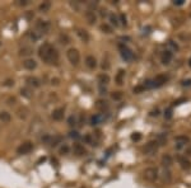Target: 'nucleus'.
<instances>
[{
  "mask_svg": "<svg viewBox=\"0 0 191 188\" xmlns=\"http://www.w3.org/2000/svg\"><path fill=\"white\" fill-rule=\"evenodd\" d=\"M101 31H102L103 33L110 34V33H112V27L108 26V24H105V23H103V24L101 26Z\"/></svg>",
  "mask_w": 191,
  "mask_h": 188,
  "instance_id": "nucleus-32",
  "label": "nucleus"
},
{
  "mask_svg": "<svg viewBox=\"0 0 191 188\" xmlns=\"http://www.w3.org/2000/svg\"><path fill=\"white\" fill-rule=\"evenodd\" d=\"M52 118L55 121H61L64 118V108H57L52 112Z\"/></svg>",
  "mask_w": 191,
  "mask_h": 188,
  "instance_id": "nucleus-19",
  "label": "nucleus"
},
{
  "mask_svg": "<svg viewBox=\"0 0 191 188\" xmlns=\"http://www.w3.org/2000/svg\"><path fill=\"white\" fill-rule=\"evenodd\" d=\"M190 139L187 136H177L175 139V143H177V149H181L186 143H189Z\"/></svg>",
  "mask_w": 191,
  "mask_h": 188,
  "instance_id": "nucleus-16",
  "label": "nucleus"
},
{
  "mask_svg": "<svg viewBox=\"0 0 191 188\" xmlns=\"http://www.w3.org/2000/svg\"><path fill=\"white\" fill-rule=\"evenodd\" d=\"M167 80H168V78L166 75L159 74V75H157L154 79H152V87L153 88H159V87H162Z\"/></svg>",
  "mask_w": 191,
  "mask_h": 188,
  "instance_id": "nucleus-8",
  "label": "nucleus"
},
{
  "mask_svg": "<svg viewBox=\"0 0 191 188\" xmlns=\"http://www.w3.org/2000/svg\"><path fill=\"white\" fill-rule=\"evenodd\" d=\"M69 136H70L71 139H79V137H80V135H79V133L76 132V131H71V132H70V135H69Z\"/></svg>",
  "mask_w": 191,
  "mask_h": 188,
  "instance_id": "nucleus-45",
  "label": "nucleus"
},
{
  "mask_svg": "<svg viewBox=\"0 0 191 188\" xmlns=\"http://www.w3.org/2000/svg\"><path fill=\"white\" fill-rule=\"evenodd\" d=\"M76 36L80 38V41H83L84 43H87L88 41H89V34L86 29H82V28H78L76 29Z\"/></svg>",
  "mask_w": 191,
  "mask_h": 188,
  "instance_id": "nucleus-12",
  "label": "nucleus"
},
{
  "mask_svg": "<svg viewBox=\"0 0 191 188\" xmlns=\"http://www.w3.org/2000/svg\"><path fill=\"white\" fill-rule=\"evenodd\" d=\"M11 120V116L9 112H6V111H1L0 112V121L3 122V123H9Z\"/></svg>",
  "mask_w": 191,
  "mask_h": 188,
  "instance_id": "nucleus-20",
  "label": "nucleus"
},
{
  "mask_svg": "<svg viewBox=\"0 0 191 188\" xmlns=\"http://www.w3.org/2000/svg\"><path fill=\"white\" fill-rule=\"evenodd\" d=\"M118 47H120V50H121V57H122V59H124L125 61H131V60L134 59V53H133V51H131L130 48L126 47L125 45L120 43V45H118Z\"/></svg>",
  "mask_w": 191,
  "mask_h": 188,
  "instance_id": "nucleus-5",
  "label": "nucleus"
},
{
  "mask_svg": "<svg viewBox=\"0 0 191 188\" xmlns=\"http://www.w3.org/2000/svg\"><path fill=\"white\" fill-rule=\"evenodd\" d=\"M105 120V116L103 114H94V116H92L91 118V125H98V123H101V122Z\"/></svg>",
  "mask_w": 191,
  "mask_h": 188,
  "instance_id": "nucleus-22",
  "label": "nucleus"
},
{
  "mask_svg": "<svg viewBox=\"0 0 191 188\" xmlns=\"http://www.w3.org/2000/svg\"><path fill=\"white\" fill-rule=\"evenodd\" d=\"M73 151H74V154L78 155V156H82V155L87 154L86 148H84L82 144H74V145H73Z\"/></svg>",
  "mask_w": 191,
  "mask_h": 188,
  "instance_id": "nucleus-9",
  "label": "nucleus"
},
{
  "mask_svg": "<svg viewBox=\"0 0 191 188\" xmlns=\"http://www.w3.org/2000/svg\"><path fill=\"white\" fill-rule=\"evenodd\" d=\"M84 141L88 143L89 145H94V141H93V139H92L91 135H86V136H84Z\"/></svg>",
  "mask_w": 191,
  "mask_h": 188,
  "instance_id": "nucleus-39",
  "label": "nucleus"
},
{
  "mask_svg": "<svg viewBox=\"0 0 191 188\" xmlns=\"http://www.w3.org/2000/svg\"><path fill=\"white\" fill-rule=\"evenodd\" d=\"M33 53V50L32 47H29V46H24V47H22L19 50V56H23V57H28Z\"/></svg>",
  "mask_w": 191,
  "mask_h": 188,
  "instance_id": "nucleus-17",
  "label": "nucleus"
},
{
  "mask_svg": "<svg viewBox=\"0 0 191 188\" xmlns=\"http://www.w3.org/2000/svg\"><path fill=\"white\" fill-rule=\"evenodd\" d=\"M28 36H29V38H31V40H32L33 42H37V41L42 37V34H40V33L37 32V31H32V32L28 33Z\"/></svg>",
  "mask_w": 191,
  "mask_h": 188,
  "instance_id": "nucleus-27",
  "label": "nucleus"
},
{
  "mask_svg": "<svg viewBox=\"0 0 191 188\" xmlns=\"http://www.w3.org/2000/svg\"><path fill=\"white\" fill-rule=\"evenodd\" d=\"M66 57H68L69 62L73 65H78L80 61V53L76 48H69L66 51Z\"/></svg>",
  "mask_w": 191,
  "mask_h": 188,
  "instance_id": "nucleus-2",
  "label": "nucleus"
},
{
  "mask_svg": "<svg viewBox=\"0 0 191 188\" xmlns=\"http://www.w3.org/2000/svg\"><path fill=\"white\" fill-rule=\"evenodd\" d=\"M86 65L89 69H94L96 66H97V60H96V57L94 56H92V55H89V56H87L86 57Z\"/></svg>",
  "mask_w": 191,
  "mask_h": 188,
  "instance_id": "nucleus-18",
  "label": "nucleus"
},
{
  "mask_svg": "<svg viewBox=\"0 0 191 188\" xmlns=\"http://www.w3.org/2000/svg\"><path fill=\"white\" fill-rule=\"evenodd\" d=\"M87 5H88V8H89V9H88V10H92V11H94L93 9H96V8H97V5H98V3L97 1H91V3H88L87 4Z\"/></svg>",
  "mask_w": 191,
  "mask_h": 188,
  "instance_id": "nucleus-37",
  "label": "nucleus"
},
{
  "mask_svg": "<svg viewBox=\"0 0 191 188\" xmlns=\"http://www.w3.org/2000/svg\"><path fill=\"white\" fill-rule=\"evenodd\" d=\"M182 85H183V87H190V85H191V79L183 80V82H182Z\"/></svg>",
  "mask_w": 191,
  "mask_h": 188,
  "instance_id": "nucleus-49",
  "label": "nucleus"
},
{
  "mask_svg": "<svg viewBox=\"0 0 191 188\" xmlns=\"http://www.w3.org/2000/svg\"><path fill=\"white\" fill-rule=\"evenodd\" d=\"M60 41H61V43H63V45L70 43V38H69L66 34H60Z\"/></svg>",
  "mask_w": 191,
  "mask_h": 188,
  "instance_id": "nucleus-34",
  "label": "nucleus"
},
{
  "mask_svg": "<svg viewBox=\"0 0 191 188\" xmlns=\"http://www.w3.org/2000/svg\"><path fill=\"white\" fill-rule=\"evenodd\" d=\"M50 8H51V3L50 1H43L40 4V6H38V9H40L41 13H47L50 10Z\"/></svg>",
  "mask_w": 191,
  "mask_h": 188,
  "instance_id": "nucleus-23",
  "label": "nucleus"
},
{
  "mask_svg": "<svg viewBox=\"0 0 191 188\" xmlns=\"http://www.w3.org/2000/svg\"><path fill=\"white\" fill-rule=\"evenodd\" d=\"M51 141H50V144H51V146H57L59 144L63 143V136L61 135H56V136H53L50 139Z\"/></svg>",
  "mask_w": 191,
  "mask_h": 188,
  "instance_id": "nucleus-24",
  "label": "nucleus"
},
{
  "mask_svg": "<svg viewBox=\"0 0 191 188\" xmlns=\"http://www.w3.org/2000/svg\"><path fill=\"white\" fill-rule=\"evenodd\" d=\"M98 80H99V84H101V85H106V84L110 83V76L107 74H101L98 76Z\"/></svg>",
  "mask_w": 191,
  "mask_h": 188,
  "instance_id": "nucleus-26",
  "label": "nucleus"
},
{
  "mask_svg": "<svg viewBox=\"0 0 191 188\" xmlns=\"http://www.w3.org/2000/svg\"><path fill=\"white\" fill-rule=\"evenodd\" d=\"M84 17H86L88 24H94V23L97 22V15H96V13L92 10H87L86 13H84Z\"/></svg>",
  "mask_w": 191,
  "mask_h": 188,
  "instance_id": "nucleus-10",
  "label": "nucleus"
},
{
  "mask_svg": "<svg viewBox=\"0 0 191 188\" xmlns=\"http://www.w3.org/2000/svg\"><path fill=\"white\" fill-rule=\"evenodd\" d=\"M96 107L101 111H105V109H108V104H107L106 101H98L96 103Z\"/></svg>",
  "mask_w": 191,
  "mask_h": 188,
  "instance_id": "nucleus-28",
  "label": "nucleus"
},
{
  "mask_svg": "<svg viewBox=\"0 0 191 188\" xmlns=\"http://www.w3.org/2000/svg\"><path fill=\"white\" fill-rule=\"evenodd\" d=\"M51 84L52 85H59V79H51Z\"/></svg>",
  "mask_w": 191,
  "mask_h": 188,
  "instance_id": "nucleus-54",
  "label": "nucleus"
},
{
  "mask_svg": "<svg viewBox=\"0 0 191 188\" xmlns=\"http://www.w3.org/2000/svg\"><path fill=\"white\" fill-rule=\"evenodd\" d=\"M33 150V144L31 143V141H26V143H23L21 146L17 149V153L21 155H24V154H28Z\"/></svg>",
  "mask_w": 191,
  "mask_h": 188,
  "instance_id": "nucleus-7",
  "label": "nucleus"
},
{
  "mask_svg": "<svg viewBox=\"0 0 191 188\" xmlns=\"http://www.w3.org/2000/svg\"><path fill=\"white\" fill-rule=\"evenodd\" d=\"M145 89L144 87H136V88H134V93H136V94H139V93H141Z\"/></svg>",
  "mask_w": 191,
  "mask_h": 188,
  "instance_id": "nucleus-47",
  "label": "nucleus"
},
{
  "mask_svg": "<svg viewBox=\"0 0 191 188\" xmlns=\"http://www.w3.org/2000/svg\"><path fill=\"white\" fill-rule=\"evenodd\" d=\"M186 154H187V155H191V148H189V149L186 150Z\"/></svg>",
  "mask_w": 191,
  "mask_h": 188,
  "instance_id": "nucleus-57",
  "label": "nucleus"
},
{
  "mask_svg": "<svg viewBox=\"0 0 191 188\" xmlns=\"http://www.w3.org/2000/svg\"><path fill=\"white\" fill-rule=\"evenodd\" d=\"M185 101H186L185 98H182V99H178V101H175V104H176V106H178V104H181V103H182V102H185Z\"/></svg>",
  "mask_w": 191,
  "mask_h": 188,
  "instance_id": "nucleus-56",
  "label": "nucleus"
},
{
  "mask_svg": "<svg viewBox=\"0 0 191 188\" xmlns=\"http://www.w3.org/2000/svg\"><path fill=\"white\" fill-rule=\"evenodd\" d=\"M173 3H175V5H182V4L185 3V0H176Z\"/></svg>",
  "mask_w": 191,
  "mask_h": 188,
  "instance_id": "nucleus-55",
  "label": "nucleus"
},
{
  "mask_svg": "<svg viewBox=\"0 0 191 188\" xmlns=\"http://www.w3.org/2000/svg\"><path fill=\"white\" fill-rule=\"evenodd\" d=\"M121 98H122V93H121V92H115V93L112 94V99H115V101H120Z\"/></svg>",
  "mask_w": 191,
  "mask_h": 188,
  "instance_id": "nucleus-36",
  "label": "nucleus"
},
{
  "mask_svg": "<svg viewBox=\"0 0 191 188\" xmlns=\"http://www.w3.org/2000/svg\"><path fill=\"white\" fill-rule=\"evenodd\" d=\"M149 31H152V28H150V27H144V29H143V33L145 34V33H150V32H149Z\"/></svg>",
  "mask_w": 191,
  "mask_h": 188,
  "instance_id": "nucleus-53",
  "label": "nucleus"
},
{
  "mask_svg": "<svg viewBox=\"0 0 191 188\" xmlns=\"http://www.w3.org/2000/svg\"><path fill=\"white\" fill-rule=\"evenodd\" d=\"M140 139H141V135L139 132H135V133H133L131 135V140L133 141H140Z\"/></svg>",
  "mask_w": 191,
  "mask_h": 188,
  "instance_id": "nucleus-41",
  "label": "nucleus"
},
{
  "mask_svg": "<svg viewBox=\"0 0 191 188\" xmlns=\"http://www.w3.org/2000/svg\"><path fill=\"white\" fill-rule=\"evenodd\" d=\"M19 4H21V5H27V4H28V1H21Z\"/></svg>",
  "mask_w": 191,
  "mask_h": 188,
  "instance_id": "nucleus-58",
  "label": "nucleus"
},
{
  "mask_svg": "<svg viewBox=\"0 0 191 188\" xmlns=\"http://www.w3.org/2000/svg\"><path fill=\"white\" fill-rule=\"evenodd\" d=\"M110 22H111V24L115 26V27H117L118 24H120L117 15H116V14H113V13H111V14H110Z\"/></svg>",
  "mask_w": 191,
  "mask_h": 188,
  "instance_id": "nucleus-30",
  "label": "nucleus"
},
{
  "mask_svg": "<svg viewBox=\"0 0 191 188\" xmlns=\"http://www.w3.org/2000/svg\"><path fill=\"white\" fill-rule=\"evenodd\" d=\"M15 103H17V99H15L14 97H9L6 99V104L8 106H14Z\"/></svg>",
  "mask_w": 191,
  "mask_h": 188,
  "instance_id": "nucleus-38",
  "label": "nucleus"
},
{
  "mask_svg": "<svg viewBox=\"0 0 191 188\" xmlns=\"http://www.w3.org/2000/svg\"><path fill=\"white\" fill-rule=\"evenodd\" d=\"M190 66H191V60H190Z\"/></svg>",
  "mask_w": 191,
  "mask_h": 188,
  "instance_id": "nucleus-60",
  "label": "nucleus"
},
{
  "mask_svg": "<svg viewBox=\"0 0 191 188\" xmlns=\"http://www.w3.org/2000/svg\"><path fill=\"white\" fill-rule=\"evenodd\" d=\"M125 78V71L124 70H120L117 72V75H116V83L117 84H122V80H124Z\"/></svg>",
  "mask_w": 191,
  "mask_h": 188,
  "instance_id": "nucleus-31",
  "label": "nucleus"
},
{
  "mask_svg": "<svg viewBox=\"0 0 191 188\" xmlns=\"http://www.w3.org/2000/svg\"><path fill=\"white\" fill-rule=\"evenodd\" d=\"M150 116H153V117H157V116H159V111L158 109H155V111H152V113H150Z\"/></svg>",
  "mask_w": 191,
  "mask_h": 188,
  "instance_id": "nucleus-52",
  "label": "nucleus"
},
{
  "mask_svg": "<svg viewBox=\"0 0 191 188\" xmlns=\"http://www.w3.org/2000/svg\"><path fill=\"white\" fill-rule=\"evenodd\" d=\"M3 85L4 87H13L14 85V80L13 79H6L5 82L3 83Z\"/></svg>",
  "mask_w": 191,
  "mask_h": 188,
  "instance_id": "nucleus-40",
  "label": "nucleus"
},
{
  "mask_svg": "<svg viewBox=\"0 0 191 188\" xmlns=\"http://www.w3.org/2000/svg\"><path fill=\"white\" fill-rule=\"evenodd\" d=\"M172 163H173V159H172L171 155H163L162 156V165L164 168H170L172 165Z\"/></svg>",
  "mask_w": 191,
  "mask_h": 188,
  "instance_id": "nucleus-21",
  "label": "nucleus"
},
{
  "mask_svg": "<svg viewBox=\"0 0 191 188\" xmlns=\"http://www.w3.org/2000/svg\"><path fill=\"white\" fill-rule=\"evenodd\" d=\"M17 117L19 118V120H26L27 117H28V109L26 108V107H19V108L17 109Z\"/></svg>",
  "mask_w": 191,
  "mask_h": 188,
  "instance_id": "nucleus-15",
  "label": "nucleus"
},
{
  "mask_svg": "<svg viewBox=\"0 0 191 188\" xmlns=\"http://www.w3.org/2000/svg\"><path fill=\"white\" fill-rule=\"evenodd\" d=\"M38 56L40 59L46 64H55L59 60V53H57L56 48L51 46L47 42H45L43 45L38 50Z\"/></svg>",
  "mask_w": 191,
  "mask_h": 188,
  "instance_id": "nucleus-1",
  "label": "nucleus"
},
{
  "mask_svg": "<svg viewBox=\"0 0 191 188\" xmlns=\"http://www.w3.org/2000/svg\"><path fill=\"white\" fill-rule=\"evenodd\" d=\"M99 93H101V94H106V87L105 85H101V84H99Z\"/></svg>",
  "mask_w": 191,
  "mask_h": 188,
  "instance_id": "nucleus-50",
  "label": "nucleus"
},
{
  "mask_svg": "<svg viewBox=\"0 0 191 188\" xmlns=\"http://www.w3.org/2000/svg\"><path fill=\"white\" fill-rule=\"evenodd\" d=\"M158 148H159V145H158V143H157L155 140L149 141V143L143 148V153L145 155H153V154H155L157 153Z\"/></svg>",
  "mask_w": 191,
  "mask_h": 188,
  "instance_id": "nucleus-3",
  "label": "nucleus"
},
{
  "mask_svg": "<svg viewBox=\"0 0 191 188\" xmlns=\"http://www.w3.org/2000/svg\"><path fill=\"white\" fill-rule=\"evenodd\" d=\"M23 67L27 69V70H34V69L37 67L36 60H33V59H26L24 61H23Z\"/></svg>",
  "mask_w": 191,
  "mask_h": 188,
  "instance_id": "nucleus-11",
  "label": "nucleus"
},
{
  "mask_svg": "<svg viewBox=\"0 0 191 188\" xmlns=\"http://www.w3.org/2000/svg\"><path fill=\"white\" fill-rule=\"evenodd\" d=\"M50 29V23L46 22V21H42V19H38L37 23H36V31L40 34H45L47 33Z\"/></svg>",
  "mask_w": 191,
  "mask_h": 188,
  "instance_id": "nucleus-6",
  "label": "nucleus"
},
{
  "mask_svg": "<svg viewBox=\"0 0 191 188\" xmlns=\"http://www.w3.org/2000/svg\"><path fill=\"white\" fill-rule=\"evenodd\" d=\"M110 67V65H108V61H106V60H103V64H102V69H108Z\"/></svg>",
  "mask_w": 191,
  "mask_h": 188,
  "instance_id": "nucleus-51",
  "label": "nucleus"
},
{
  "mask_svg": "<svg viewBox=\"0 0 191 188\" xmlns=\"http://www.w3.org/2000/svg\"><path fill=\"white\" fill-rule=\"evenodd\" d=\"M118 22H121V24L122 26H126L128 24V22H126V17H125V14H120V21Z\"/></svg>",
  "mask_w": 191,
  "mask_h": 188,
  "instance_id": "nucleus-44",
  "label": "nucleus"
},
{
  "mask_svg": "<svg viewBox=\"0 0 191 188\" xmlns=\"http://www.w3.org/2000/svg\"><path fill=\"white\" fill-rule=\"evenodd\" d=\"M168 46H170V47H172L173 50H178V46H177V43H175L173 41H168Z\"/></svg>",
  "mask_w": 191,
  "mask_h": 188,
  "instance_id": "nucleus-46",
  "label": "nucleus"
},
{
  "mask_svg": "<svg viewBox=\"0 0 191 188\" xmlns=\"http://www.w3.org/2000/svg\"><path fill=\"white\" fill-rule=\"evenodd\" d=\"M143 175H144V178L147 179V181L153 182V181H155V179L158 178V169H157V168H147V169L144 170Z\"/></svg>",
  "mask_w": 191,
  "mask_h": 188,
  "instance_id": "nucleus-4",
  "label": "nucleus"
},
{
  "mask_svg": "<svg viewBox=\"0 0 191 188\" xmlns=\"http://www.w3.org/2000/svg\"><path fill=\"white\" fill-rule=\"evenodd\" d=\"M69 150H70V149H69L68 145H63V146L60 148V154L65 155V154H68V153H69Z\"/></svg>",
  "mask_w": 191,
  "mask_h": 188,
  "instance_id": "nucleus-35",
  "label": "nucleus"
},
{
  "mask_svg": "<svg viewBox=\"0 0 191 188\" xmlns=\"http://www.w3.org/2000/svg\"><path fill=\"white\" fill-rule=\"evenodd\" d=\"M26 83L28 84L29 87H33V88H40L41 87V82L37 78H34V76H28V78L26 79Z\"/></svg>",
  "mask_w": 191,
  "mask_h": 188,
  "instance_id": "nucleus-14",
  "label": "nucleus"
},
{
  "mask_svg": "<svg viewBox=\"0 0 191 188\" xmlns=\"http://www.w3.org/2000/svg\"><path fill=\"white\" fill-rule=\"evenodd\" d=\"M157 143H158V145H164L166 144V141H167V136H166V133H159L158 136H157Z\"/></svg>",
  "mask_w": 191,
  "mask_h": 188,
  "instance_id": "nucleus-29",
  "label": "nucleus"
},
{
  "mask_svg": "<svg viewBox=\"0 0 191 188\" xmlns=\"http://www.w3.org/2000/svg\"><path fill=\"white\" fill-rule=\"evenodd\" d=\"M75 122H76V120H75L74 116H70V117H69V120H68V125H69V126H71V127H73V126L75 125Z\"/></svg>",
  "mask_w": 191,
  "mask_h": 188,
  "instance_id": "nucleus-42",
  "label": "nucleus"
},
{
  "mask_svg": "<svg viewBox=\"0 0 191 188\" xmlns=\"http://www.w3.org/2000/svg\"><path fill=\"white\" fill-rule=\"evenodd\" d=\"M163 174H164V175H163L164 179L170 181V179H171V173H170V172H168V170H164V173H163Z\"/></svg>",
  "mask_w": 191,
  "mask_h": 188,
  "instance_id": "nucleus-48",
  "label": "nucleus"
},
{
  "mask_svg": "<svg viewBox=\"0 0 191 188\" xmlns=\"http://www.w3.org/2000/svg\"><path fill=\"white\" fill-rule=\"evenodd\" d=\"M172 57H173V55H172L171 51H164L162 53V56H160V60H162V64L163 65H168L172 61Z\"/></svg>",
  "mask_w": 191,
  "mask_h": 188,
  "instance_id": "nucleus-13",
  "label": "nucleus"
},
{
  "mask_svg": "<svg viewBox=\"0 0 191 188\" xmlns=\"http://www.w3.org/2000/svg\"><path fill=\"white\" fill-rule=\"evenodd\" d=\"M178 162H180V164H181V167L183 168V169H190L191 168V163L187 159L182 158V156H180L178 158Z\"/></svg>",
  "mask_w": 191,
  "mask_h": 188,
  "instance_id": "nucleus-25",
  "label": "nucleus"
},
{
  "mask_svg": "<svg viewBox=\"0 0 191 188\" xmlns=\"http://www.w3.org/2000/svg\"><path fill=\"white\" fill-rule=\"evenodd\" d=\"M21 94L23 95V97H26V98H31V97H32L31 90L27 89V88H22V89H21Z\"/></svg>",
  "mask_w": 191,
  "mask_h": 188,
  "instance_id": "nucleus-33",
  "label": "nucleus"
},
{
  "mask_svg": "<svg viewBox=\"0 0 191 188\" xmlns=\"http://www.w3.org/2000/svg\"><path fill=\"white\" fill-rule=\"evenodd\" d=\"M101 15H102V17H103V15H106V10H101Z\"/></svg>",
  "mask_w": 191,
  "mask_h": 188,
  "instance_id": "nucleus-59",
  "label": "nucleus"
},
{
  "mask_svg": "<svg viewBox=\"0 0 191 188\" xmlns=\"http://www.w3.org/2000/svg\"><path fill=\"white\" fill-rule=\"evenodd\" d=\"M164 117H166L167 120H170V118L172 117V109L171 108H168V109L164 111Z\"/></svg>",
  "mask_w": 191,
  "mask_h": 188,
  "instance_id": "nucleus-43",
  "label": "nucleus"
}]
</instances>
